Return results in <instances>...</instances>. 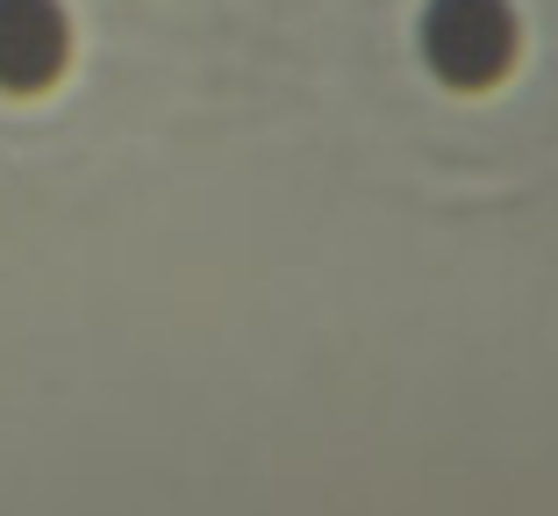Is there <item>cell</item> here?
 I'll list each match as a JSON object with an SVG mask.
<instances>
[{
	"label": "cell",
	"mask_w": 558,
	"mask_h": 516,
	"mask_svg": "<svg viewBox=\"0 0 558 516\" xmlns=\"http://www.w3.org/2000/svg\"><path fill=\"white\" fill-rule=\"evenodd\" d=\"M58 58V29L36 0H0V80H36Z\"/></svg>",
	"instance_id": "cell-1"
}]
</instances>
